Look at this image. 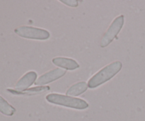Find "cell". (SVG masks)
Here are the masks:
<instances>
[{"mask_svg": "<svg viewBox=\"0 0 145 121\" xmlns=\"http://www.w3.org/2000/svg\"><path fill=\"white\" fill-rule=\"evenodd\" d=\"M123 64L120 61H116L110 63L98 71L88 81V87L93 89L108 81L121 70Z\"/></svg>", "mask_w": 145, "mask_h": 121, "instance_id": "6da1fadb", "label": "cell"}, {"mask_svg": "<svg viewBox=\"0 0 145 121\" xmlns=\"http://www.w3.org/2000/svg\"><path fill=\"white\" fill-rule=\"evenodd\" d=\"M45 98L50 103L76 110H84L89 107V104L87 103V102L84 101L83 99L67 95L50 93L47 95Z\"/></svg>", "mask_w": 145, "mask_h": 121, "instance_id": "7a4b0ae2", "label": "cell"}, {"mask_svg": "<svg viewBox=\"0 0 145 121\" xmlns=\"http://www.w3.org/2000/svg\"><path fill=\"white\" fill-rule=\"evenodd\" d=\"M14 32L22 38L34 40H47L50 34L47 30L29 26H21L15 28Z\"/></svg>", "mask_w": 145, "mask_h": 121, "instance_id": "3957f363", "label": "cell"}, {"mask_svg": "<svg viewBox=\"0 0 145 121\" xmlns=\"http://www.w3.org/2000/svg\"><path fill=\"white\" fill-rule=\"evenodd\" d=\"M124 22L125 17L123 15H120L113 20L101 41V46L102 48L106 47L113 41L123 28Z\"/></svg>", "mask_w": 145, "mask_h": 121, "instance_id": "277c9868", "label": "cell"}, {"mask_svg": "<svg viewBox=\"0 0 145 121\" xmlns=\"http://www.w3.org/2000/svg\"><path fill=\"white\" fill-rule=\"evenodd\" d=\"M65 73H66V71L62 69V68H59L52 69L38 77L35 81V84L40 86V85H43L45 84L50 83L53 82V81L62 78V76L65 75Z\"/></svg>", "mask_w": 145, "mask_h": 121, "instance_id": "5b68a950", "label": "cell"}, {"mask_svg": "<svg viewBox=\"0 0 145 121\" xmlns=\"http://www.w3.org/2000/svg\"><path fill=\"white\" fill-rule=\"evenodd\" d=\"M37 73L35 71H29L23 75L16 83L15 90L17 91H23L29 88L36 81Z\"/></svg>", "mask_w": 145, "mask_h": 121, "instance_id": "8992f818", "label": "cell"}, {"mask_svg": "<svg viewBox=\"0 0 145 121\" xmlns=\"http://www.w3.org/2000/svg\"><path fill=\"white\" fill-rule=\"evenodd\" d=\"M52 63L57 66L61 67L66 70H75L79 68V64L75 60L65 57H56L52 58Z\"/></svg>", "mask_w": 145, "mask_h": 121, "instance_id": "52a82bcc", "label": "cell"}, {"mask_svg": "<svg viewBox=\"0 0 145 121\" xmlns=\"http://www.w3.org/2000/svg\"><path fill=\"white\" fill-rule=\"evenodd\" d=\"M50 86H38L35 88H29V89L24 90L23 91H17L15 89H7V91L14 95H34L38 94L43 93L50 90Z\"/></svg>", "mask_w": 145, "mask_h": 121, "instance_id": "ba28073f", "label": "cell"}, {"mask_svg": "<svg viewBox=\"0 0 145 121\" xmlns=\"http://www.w3.org/2000/svg\"><path fill=\"white\" fill-rule=\"evenodd\" d=\"M88 84L84 81H81L72 85L67 91L66 95L69 96H78L84 93L87 90Z\"/></svg>", "mask_w": 145, "mask_h": 121, "instance_id": "9c48e42d", "label": "cell"}, {"mask_svg": "<svg viewBox=\"0 0 145 121\" xmlns=\"http://www.w3.org/2000/svg\"><path fill=\"white\" fill-rule=\"evenodd\" d=\"M15 112V108L0 95V112L7 116H12Z\"/></svg>", "mask_w": 145, "mask_h": 121, "instance_id": "30bf717a", "label": "cell"}, {"mask_svg": "<svg viewBox=\"0 0 145 121\" xmlns=\"http://www.w3.org/2000/svg\"><path fill=\"white\" fill-rule=\"evenodd\" d=\"M61 2L64 3L66 5L69 6V7H76L78 6V1H76V0H67V1H64V0H62L60 1Z\"/></svg>", "mask_w": 145, "mask_h": 121, "instance_id": "8fae6325", "label": "cell"}]
</instances>
